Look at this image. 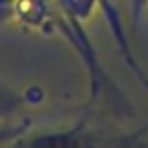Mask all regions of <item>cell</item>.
I'll list each match as a JSON object with an SVG mask.
<instances>
[{
	"label": "cell",
	"instance_id": "obj_1",
	"mask_svg": "<svg viewBox=\"0 0 148 148\" xmlns=\"http://www.w3.org/2000/svg\"><path fill=\"white\" fill-rule=\"evenodd\" d=\"M144 132L146 128H140L136 134L130 136L108 138L87 130L85 120H81L79 124L65 130H55L35 136H29L27 132L16 140H12L10 144H6L4 148H140V138Z\"/></svg>",
	"mask_w": 148,
	"mask_h": 148
},
{
	"label": "cell",
	"instance_id": "obj_5",
	"mask_svg": "<svg viewBox=\"0 0 148 148\" xmlns=\"http://www.w3.org/2000/svg\"><path fill=\"white\" fill-rule=\"evenodd\" d=\"M146 128H148V124H146Z\"/></svg>",
	"mask_w": 148,
	"mask_h": 148
},
{
	"label": "cell",
	"instance_id": "obj_4",
	"mask_svg": "<svg viewBox=\"0 0 148 148\" xmlns=\"http://www.w3.org/2000/svg\"><path fill=\"white\" fill-rule=\"evenodd\" d=\"M16 18V0H0V25Z\"/></svg>",
	"mask_w": 148,
	"mask_h": 148
},
{
	"label": "cell",
	"instance_id": "obj_2",
	"mask_svg": "<svg viewBox=\"0 0 148 148\" xmlns=\"http://www.w3.org/2000/svg\"><path fill=\"white\" fill-rule=\"evenodd\" d=\"M27 95L12 89L4 79H0V118H8L27 106Z\"/></svg>",
	"mask_w": 148,
	"mask_h": 148
},
{
	"label": "cell",
	"instance_id": "obj_3",
	"mask_svg": "<svg viewBox=\"0 0 148 148\" xmlns=\"http://www.w3.org/2000/svg\"><path fill=\"white\" fill-rule=\"evenodd\" d=\"M31 126H33V122L31 120H21V122H10V124H2L0 126V148H4L6 144H10L12 140H16L18 136H23V134H27L29 130H31Z\"/></svg>",
	"mask_w": 148,
	"mask_h": 148
}]
</instances>
